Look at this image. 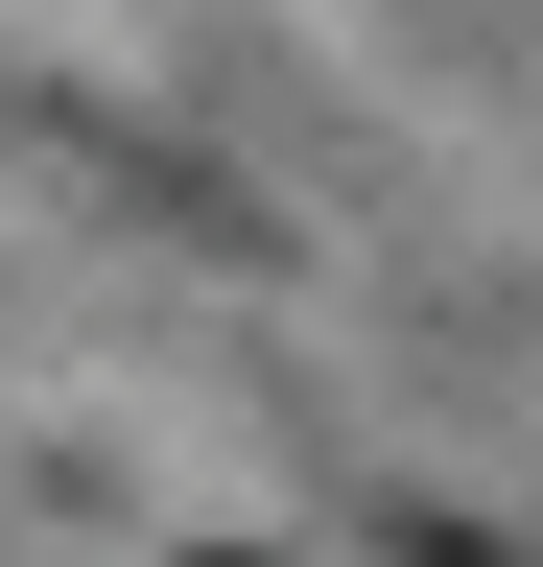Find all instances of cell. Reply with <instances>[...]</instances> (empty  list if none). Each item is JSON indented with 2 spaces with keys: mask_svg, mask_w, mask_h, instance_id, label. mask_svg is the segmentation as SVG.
<instances>
[{
  "mask_svg": "<svg viewBox=\"0 0 543 567\" xmlns=\"http://www.w3.org/2000/svg\"><path fill=\"white\" fill-rule=\"evenodd\" d=\"M213 567H237V544H213Z\"/></svg>",
  "mask_w": 543,
  "mask_h": 567,
  "instance_id": "2",
  "label": "cell"
},
{
  "mask_svg": "<svg viewBox=\"0 0 543 567\" xmlns=\"http://www.w3.org/2000/svg\"><path fill=\"white\" fill-rule=\"evenodd\" d=\"M426 567H520V544H472V520H426Z\"/></svg>",
  "mask_w": 543,
  "mask_h": 567,
  "instance_id": "1",
  "label": "cell"
}]
</instances>
